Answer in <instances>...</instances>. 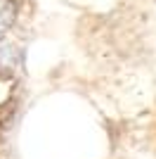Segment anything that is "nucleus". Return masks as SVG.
Returning a JSON list of instances; mask_svg holds the SVG:
<instances>
[{
  "instance_id": "nucleus-1",
  "label": "nucleus",
  "mask_w": 156,
  "mask_h": 159,
  "mask_svg": "<svg viewBox=\"0 0 156 159\" xmlns=\"http://www.w3.org/2000/svg\"><path fill=\"white\" fill-rule=\"evenodd\" d=\"M17 21V5L14 0H0V36L7 33Z\"/></svg>"
},
{
  "instance_id": "nucleus-2",
  "label": "nucleus",
  "mask_w": 156,
  "mask_h": 159,
  "mask_svg": "<svg viewBox=\"0 0 156 159\" xmlns=\"http://www.w3.org/2000/svg\"><path fill=\"white\" fill-rule=\"evenodd\" d=\"M12 90H14V81L10 76H5V74H0V105L10 100Z\"/></svg>"
}]
</instances>
